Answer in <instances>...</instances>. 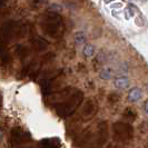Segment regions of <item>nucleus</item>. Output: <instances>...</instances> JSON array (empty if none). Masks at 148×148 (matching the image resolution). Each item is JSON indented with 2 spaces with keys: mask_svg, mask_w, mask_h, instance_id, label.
Segmentation results:
<instances>
[{
  "mask_svg": "<svg viewBox=\"0 0 148 148\" xmlns=\"http://www.w3.org/2000/svg\"><path fill=\"white\" fill-rule=\"evenodd\" d=\"M144 110H145V112L148 115V100L145 101V104H144Z\"/></svg>",
  "mask_w": 148,
  "mask_h": 148,
  "instance_id": "6e6552de",
  "label": "nucleus"
},
{
  "mask_svg": "<svg viewBox=\"0 0 148 148\" xmlns=\"http://www.w3.org/2000/svg\"><path fill=\"white\" fill-rule=\"evenodd\" d=\"M146 147L148 148V137H147V140H146Z\"/></svg>",
  "mask_w": 148,
  "mask_h": 148,
  "instance_id": "9d476101",
  "label": "nucleus"
},
{
  "mask_svg": "<svg viewBox=\"0 0 148 148\" xmlns=\"http://www.w3.org/2000/svg\"><path fill=\"white\" fill-rule=\"evenodd\" d=\"M2 138H3V132L0 129V144H1V141H2Z\"/></svg>",
  "mask_w": 148,
  "mask_h": 148,
  "instance_id": "1a4fd4ad",
  "label": "nucleus"
},
{
  "mask_svg": "<svg viewBox=\"0 0 148 148\" xmlns=\"http://www.w3.org/2000/svg\"><path fill=\"white\" fill-rule=\"evenodd\" d=\"M74 40L77 45H86V35L82 31H77L74 35Z\"/></svg>",
  "mask_w": 148,
  "mask_h": 148,
  "instance_id": "39448f33",
  "label": "nucleus"
},
{
  "mask_svg": "<svg viewBox=\"0 0 148 148\" xmlns=\"http://www.w3.org/2000/svg\"><path fill=\"white\" fill-rule=\"evenodd\" d=\"M124 117L125 118H127L128 120H135L136 119V112L134 111V109H132V108H127L126 110L124 111Z\"/></svg>",
  "mask_w": 148,
  "mask_h": 148,
  "instance_id": "0eeeda50",
  "label": "nucleus"
},
{
  "mask_svg": "<svg viewBox=\"0 0 148 148\" xmlns=\"http://www.w3.org/2000/svg\"><path fill=\"white\" fill-rule=\"evenodd\" d=\"M108 148H117V147H114V146H109Z\"/></svg>",
  "mask_w": 148,
  "mask_h": 148,
  "instance_id": "9b49d317",
  "label": "nucleus"
},
{
  "mask_svg": "<svg viewBox=\"0 0 148 148\" xmlns=\"http://www.w3.org/2000/svg\"><path fill=\"white\" fill-rule=\"evenodd\" d=\"M141 96H143L141 90L139 88L135 87V88L129 90V92H128V100L132 101V103H136V101H138L140 99Z\"/></svg>",
  "mask_w": 148,
  "mask_h": 148,
  "instance_id": "f03ea898",
  "label": "nucleus"
},
{
  "mask_svg": "<svg viewBox=\"0 0 148 148\" xmlns=\"http://www.w3.org/2000/svg\"><path fill=\"white\" fill-rule=\"evenodd\" d=\"M111 76H112V69H110V68H105L100 71V78L104 80L110 79Z\"/></svg>",
  "mask_w": 148,
  "mask_h": 148,
  "instance_id": "423d86ee",
  "label": "nucleus"
},
{
  "mask_svg": "<svg viewBox=\"0 0 148 148\" xmlns=\"http://www.w3.org/2000/svg\"><path fill=\"white\" fill-rule=\"evenodd\" d=\"M114 139L118 143H128L133 139L134 128L129 123L117 121L112 126Z\"/></svg>",
  "mask_w": 148,
  "mask_h": 148,
  "instance_id": "f257e3e1",
  "label": "nucleus"
},
{
  "mask_svg": "<svg viewBox=\"0 0 148 148\" xmlns=\"http://www.w3.org/2000/svg\"><path fill=\"white\" fill-rule=\"evenodd\" d=\"M128 78L125 77V76H120V77H117L115 80H114V85L117 87V88H126L128 86Z\"/></svg>",
  "mask_w": 148,
  "mask_h": 148,
  "instance_id": "7ed1b4c3",
  "label": "nucleus"
},
{
  "mask_svg": "<svg viewBox=\"0 0 148 148\" xmlns=\"http://www.w3.org/2000/svg\"><path fill=\"white\" fill-rule=\"evenodd\" d=\"M82 52H84V56H85V57L91 58V57H94V55H95V47L91 44H86L84 46Z\"/></svg>",
  "mask_w": 148,
  "mask_h": 148,
  "instance_id": "20e7f679",
  "label": "nucleus"
}]
</instances>
